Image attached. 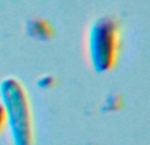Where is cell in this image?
Returning a JSON list of instances; mask_svg holds the SVG:
<instances>
[{"instance_id":"3","label":"cell","mask_w":150,"mask_h":145,"mask_svg":"<svg viewBox=\"0 0 150 145\" xmlns=\"http://www.w3.org/2000/svg\"><path fill=\"white\" fill-rule=\"evenodd\" d=\"M32 25H33V28H29V31H32V29H34V36L36 37H40V33L42 34L41 37H46V32H44L45 26H46V23L45 21H33L32 23Z\"/></svg>"},{"instance_id":"1","label":"cell","mask_w":150,"mask_h":145,"mask_svg":"<svg viewBox=\"0 0 150 145\" xmlns=\"http://www.w3.org/2000/svg\"><path fill=\"white\" fill-rule=\"evenodd\" d=\"M0 106L13 145H33L34 125L26 90L16 78L0 83Z\"/></svg>"},{"instance_id":"2","label":"cell","mask_w":150,"mask_h":145,"mask_svg":"<svg viewBox=\"0 0 150 145\" xmlns=\"http://www.w3.org/2000/svg\"><path fill=\"white\" fill-rule=\"evenodd\" d=\"M119 41V25L111 17H100L91 24L87 34V52L93 70L107 72L115 68Z\"/></svg>"},{"instance_id":"4","label":"cell","mask_w":150,"mask_h":145,"mask_svg":"<svg viewBox=\"0 0 150 145\" xmlns=\"http://www.w3.org/2000/svg\"><path fill=\"white\" fill-rule=\"evenodd\" d=\"M5 128V119H4V112H3V108L0 106V133L3 132V129Z\"/></svg>"}]
</instances>
